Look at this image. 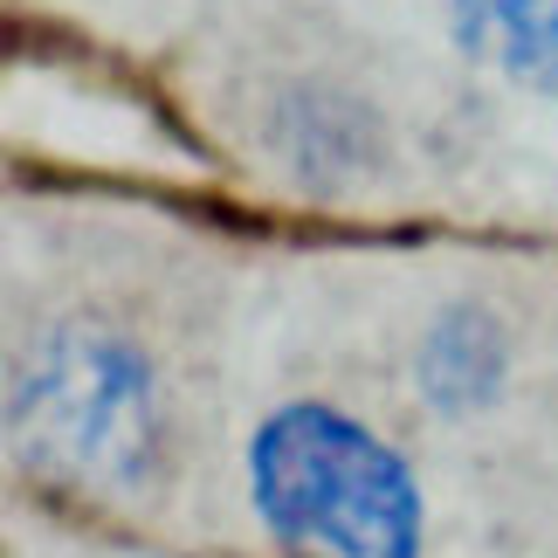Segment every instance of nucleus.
I'll return each mask as SVG.
<instances>
[{
	"label": "nucleus",
	"instance_id": "f257e3e1",
	"mask_svg": "<svg viewBox=\"0 0 558 558\" xmlns=\"http://www.w3.org/2000/svg\"><path fill=\"white\" fill-rule=\"evenodd\" d=\"M255 524L296 558H421L427 489L414 462L338 400H283L242 448Z\"/></svg>",
	"mask_w": 558,
	"mask_h": 558
},
{
	"label": "nucleus",
	"instance_id": "f03ea898",
	"mask_svg": "<svg viewBox=\"0 0 558 558\" xmlns=\"http://www.w3.org/2000/svg\"><path fill=\"white\" fill-rule=\"evenodd\" d=\"M166 435L159 366L118 325L41 331L8 379V441L21 462L76 489H132L153 476Z\"/></svg>",
	"mask_w": 558,
	"mask_h": 558
},
{
	"label": "nucleus",
	"instance_id": "7ed1b4c3",
	"mask_svg": "<svg viewBox=\"0 0 558 558\" xmlns=\"http://www.w3.org/2000/svg\"><path fill=\"white\" fill-rule=\"evenodd\" d=\"M510 386V331L489 304H448L414 338V393L441 421H476Z\"/></svg>",
	"mask_w": 558,
	"mask_h": 558
},
{
	"label": "nucleus",
	"instance_id": "20e7f679",
	"mask_svg": "<svg viewBox=\"0 0 558 558\" xmlns=\"http://www.w3.org/2000/svg\"><path fill=\"white\" fill-rule=\"evenodd\" d=\"M441 14L476 70L558 97V0H441Z\"/></svg>",
	"mask_w": 558,
	"mask_h": 558
}]
</instances>
